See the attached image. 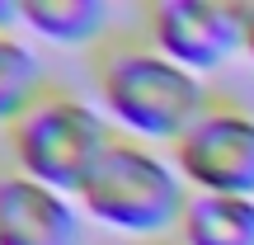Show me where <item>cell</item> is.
Returning <instances> with one entry per match:
<instances>
[{
	"label": "cell",
	"instance_id": "cell-1",
	"mask_svg": "<svg viewBox=\"0 0 254 245\" xmlns=\"http://www.w3.org/2000/svg\"><path fill=\"white\" fill-rule=\"evenodd\" d=\"M94 104L113 123L118 137L170 151L217 99L202 76L174 66L165 52H155L141 33H113L90 57Z\"/></svg>",
	"mask_w": 254,
	"mask_h": 245
},
{
	"label": "cell",
	"instance_id": "cell-2",
	"mask_svg": "<svg viewBox=\"0 0 254 245\" xmlns=\"http://www.w3.org/2000/svg\"><path fill=\"white\" fill-rule=\"evenodd\" d=\"M189 193L193 189L184 184L170 151L132 142V137H113V146L99 156L90 179L80 184L75 203L94 227L113 231V236L165 245L179 231Z\"/></svg>",
	"mask_w": 254,
	"mask_h": 245
},
{
	"label": "cell",
	"instance_id": "cell-3",
	"mask_svg": "<svg viewBox=\"0 0 254 245\" xmlns=\"http://www.w3.org/2000/svg\"><path fill=\"white\" fill-rule=\"evenodd\" d=\"M113 137L118 132L99 104L52 81L33 99V109L5 132V161L19 174L75 198L90 170L99 165V156L113 146Z\"/></svg>",
	"mask_w": 254,
	"mask_h": 245
},
{
	"label": "cell",
	"instance_id": "cell-4",
	"mask_svg": "<svg viewBox=\"0 0 254 245\" xmlns=\"http://www.w3.org/2000/svg\"><path fill=\"white\" fill-rule=\"evenodd\" d=\"M136 33L174 66L207 81L245 57V9L240 0H151L141 5Z\"/></svg>",
	"mask_w": 254,
	"mask_h": 245
},
{
	"label": "cell",
	"instance_id": "cell-5",
	"mask_svg": "<svg viewBox=\"0 0 254 245\" xmlns=\"http://www.w3.org/2000/svg\"><path fill=\"white\" fill-rule=\"evenodd\" d=\"M193 193L254 198V109L240 99H212L207 113L170 146Z\"/></svg>",
	"mask_w": 254,
	"mask_h": 245
},
{
	"label": "cell",
	"instance_id": "cell-6",
	"mask_svg": "<svg viewBox=\"0 0 254 245\" xmlns=\"http://www.w3.org/2000/svg\"><path fill=\"white\" fill-rule=\"evenodd\" d=\"M85 212L71 193L19 174L0 161V245H80Z\"/></svg>",
	"mask_w": 254,
	"mask_h": 245
},
{
	"label": "cell",
	"instance_id": "cell-7",
	"mask_svg": "<svg viewBox=\"0 0 254 245\" xmlns=\"http://www.w3.org/2000/svg\"><path fill=\"white\" fill-rule=\"evenodd\" d=\"M24 38L66 52H99L113 38V9L104 0H19Z\"/></svg>",
	"mask_w": 254,
	"mask_h": 245
},
{
	"label": "cell",
	"instance_id": "cell-8",
	"mask_svg": "<svg viewBox=\"0 0 254 245\" xmlns=\"http://www.w3.org/2000/svg\"><path fill=\"white\" fill-rule=\"evenodd\" d=\"M174 241L179 245H254V198L189 193Z\"/></svg>",
	"mask_w": 254,
	"mask_h": 245
},
{
	"label": "cell",
	"instance_id": "cell-9",
	"mask_svg": "<svg viewBox=\"0 0 254 245\" xmlns=\"http://www.w3.org/2000/svg\"><path fill=\"white\" fill-rule=\"evenodd\" d=\"M47 85H52V76H47L38 47L24 33L0 38V132H9L24 118Z\"/></svg>",
	"mask_w": 254,
	"mask_h": 245
},
{
	"label": "cell",
	"instance_id": "cell-10",
	"mask_svg": "<svg viewBox=\"0 0 254 245\" xmlns=\"http://www.w3.org/2000/svg\"><path fill=\"white\" fill-rule=\"evenodd\" d=\"M240 9H245V57L254 62V0H240Z\"/></svg>",
	"mask_w": 254,
	"mask_h": 245
},
{
	"label": "cell",
	"instance_id": "cell-11",
	"mask_svg": "<svg viewBox=\"0 0 254 245\" xmlns=\"http://www.w3.org/2000/svg\"><path fill=\"white\" fill-rule=\"evenodd\" d=\"M165 245H179V241H165Z\"/></svg>",
	"mask_w": 254,
	"mask_h": 245
}]
</instances>
